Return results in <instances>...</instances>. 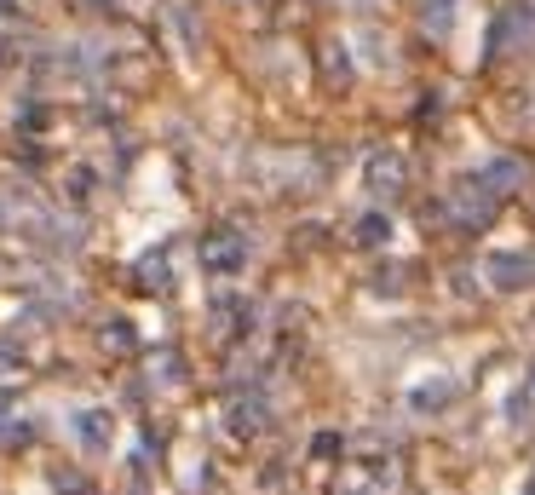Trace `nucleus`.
Returning a JSON list of instances; mask_svg holds the SVG:
<instances>
[{
	"label": "nucleus",
	"mask_w": 535,
	"mask_h": 495,
	"mask_svg": "<svg viewBox=\"0 0 535 495\" xmlns=\"http://www.w3.org/2000/svg\"><path fill=\"white\" fill-rule=\"evenodd\" d=\"M444 219L455 225V230H483L495 219V191L490 184H455V191L444 196Z\"/></svg>",
	"instance_id": "1"
},
{
	"label": "nucleus",
	"mask_w": 535,
	"mask_h": 495,
	"mask_svg": "<svg viewBox=\"0 0 535 495\" xmlns=\"http://www.w3.org/2000/svg\"><path fill=\"white\" fill-rule=\"evenodd\" d=\"M530 41H535V12H530V6H507V12L490 23V58L518 52V46H530Z\"/></svg>",
	"instance_id": "2"
},
{
	"label": "nucleus",
	"mask_w": 535,
	"mask_h": 495,
	"mask_svg": "<svg viewBox=\"0 0 535 495\" xmlns=\"http://www.w3.org/2000/svg\"><path fill=\"white\" fill-rule=\"evenodd\" d=\"M363 184L380 196V202H391V196H403V184H408V162L398 150H374L369 167H363Z\"/></svg>",
	"instance_id": "3"
},
{
	"label": "nucleus",
	"mask_w": 535,
	"mask_h": 495,
	"mask_svg": "<svg viewBox=\"0 0 535 495\" xmlns=\"http://www.w3.org/2000/svg\"><path fill=\"white\" fill-rule=\"evenodd\" d=\"M495 288H530L535 283V259L530 254H490V266H483Z\"/></svg>",
	"instance_id": "4"
},
{
	"label": "nucleus",
	"mask_w": 535,
	"mask_h": 495,
	"mask_svg": "<svg viewBox=\"0 0 535 495\" xmlns=\"http://www.w3.org/2000/svg\"><path fill=\"white\" fill-rule=\"evenodd\" d=\"M478 179L490 184L495 196H507V191H518V184L530 179V167L518 162V156H490V162H483V173H478Z\"/></svg>",
	"instance_id": "5"
},
{
	"label": "nucleus",
	"mask_w": 535,
	"mask_h": 495,
	"mask_svg": "<svg viewBox=\"0 0 535 495\" xmlns=\"http://www.w3.org/2000/svg\"><path fill=\"white\" fill-rule=\"evenodd\" d=\"M242 237H230V230H219V237H208V248H202V259H208V271H236L242 266Z\"/></svg>",
	"instance_id": "6"
},
{
	"label": "nucleus",
	"mask_w": 535,
	"mask_h": 495,
	"mask_svg": "<svg viewBox=\"0 0 535 495\" xmlns=\"http://www.w3.org/2000/svg\"><path fill=\"white\" fill-rule=\"evenodd\" d=\"M75 438H81L87 450H104V444H109V415H99V409L75 415Z\"/></svg>",
	"instance_id": "7"
},
{
	"label": "nucleus",
	"mask_w": 535,
	"mask_h": 495,
	"mask_svg": "<svg viewBox=\"0 0 535 495\" xmlns=\"http://www.w3.org/2000/svg\"><path fill=\"white\" fill-rule=\"evenodd\" d=\"M455 12H461V0H427V6H420V18H427L432 35H449V29H455Z\"/></svg>",
	"instance_id": "8"
},
{
	"label": "nucleus",
	"mask_w": 535,
	"mask_h": 495,
	"mask_svg": "<svg viewBox=\"0 0 535 495\" xmlns=\"http://www.w3.org/2000/svg\"><path fill=\"white\" fill-rule=\"evenodd\" d=\"M230 426L242 432V438H248V432H259V426H265V404H259V397H248V404H236V409H230Z\"/></svg>",
	"instance_id": "9"
},
{
	"label": "nucleus",
	"mask_w": 535,
	"mask_h": 495,
	"mask_svg": "<svg viewBox=\"0 0 535 495\" xmlns=\"http://www.w3.org/2000/svg\"><path fill=\"white\" fill-rule=\"evenodd\" d=\"M386 237H391L386 213H369V219H357V248H380Z\"/></svg>",
	"instance_id": "10"
},
{
	"label": "nucleus",
	"mask_w": 535,
	"mask_h": 495,
	"mask_svg": "<svg viewBox=\"0 0 535 495\" xmlns=\"http://www.w3.org/2000/svg\"><path fill=\"white\" fill-rule=\"evenodd\" d=\"M167 283H173V271L162 259H145V266H138V288H167Z\"/></svg>",
	"instance_id": "11"
},
{
	"label": "nucleus",
	"mask_w": 535,
	"mask_h": 495,
	"mask_svg": "<svg viewBox=\"0 0 535 495\" xmlns=\"http://www.w3.org/2000/svg\"><path fill=\"white\" fill-rule=\"evenodd\" d=\"M104 346H116V351H133V322H109V329H104Z\"/></svg>",
	"instance_id": "12"
},
{
	"label": "nucleus",
	"mask_w": 535,
	"mask_h": 495,
	"mask_svg": "<svg viewBox=\"0 0 535 495\" xmlns=\"http://www.w3.org/2000/svg\"><path fill=\"white\" fill-rule=\"evenodd\" d=\"M449 397H455V386L444 380V386H427V392H415V404H420V409H437V404H449Z\"/></svg>",
	"instance_id": "13"
},
{
	"label": "nucleus",
	"mask_w": 535,
	"mask_h": 495,
	"mask_svg": "<svg viewBox=\"0 0 535 495\" xmlns=\"http://www.w3.org/2000/svg\"><path fill=\"white\" fill-rule=\"evenodd\" d=\"M52 484H58V495H92V484H87V478H75V472H58Z\"/></svg>",
	"instance_id": "14"
},
{
	"label": "nucleus",
	"mask_w": 535,
	"mask_h": 495,
	"mask_svg": "<svg viewBox=\"0 0 535 495\" xmlns=\"http://www.w3.org/2000/svg\"><path fill=\"white\" fill-rule=\"evenodd\" d=\"M12 12H18V0H0V18H12Z\"/></svg>",
	"instance_id": "15"
}]
</instances>
